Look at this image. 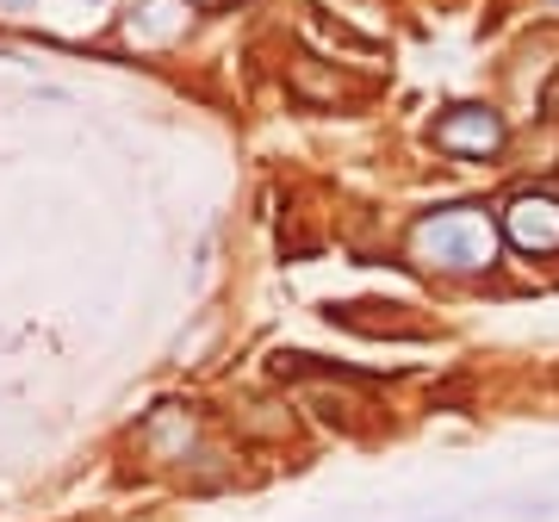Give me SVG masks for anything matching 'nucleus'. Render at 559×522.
Wrapping results in <instances>:
<instances>
[{
	"mask_svg": "<svg viewBox=\"0 0 559 522\" xmlns=\"http://www.w3.org/2000/svg\"><path fill=\"white\" fill-rule=\"evenodd\" d=\"M187 7H205L212 13V7H237V0H187Z\"/></svg>",
	"mask_w": 559,
	"mask_h": 522,
	"instance_id": "nucleus-4",
	"label": "nucleus"
},
{
	"mask_svg": "<svg viewBox=\"0 0 559 522\" xmlns=\"http://www.w3.org/2000/svg\"><path fill=\"white\" fill-rule=\"evenodd\" d=\"M554 7H559V0H554Z\"/></svg>",
	"mask_w": 559,
	"mask_h": 522,
	"instance_id": "nucleus-6",
	"label": "nucleus"
},
{
	"mask_svg": "<svg viewBox=\"0 0 559 522\" xmlns=\"http://www.w3.org/2000/svg\"><path fill=\"white\" fill-rule=\"evenodd\" d=\"M441 522H448V517H441Z\"/></svg>",
	"mask_w": 559,
	"mask_h": 522,
	"instance_id": "nucleus-5",
	"label": "nucleus"
},
{
	"mask_svg": "<svg viewBox=\"0 0 559 522\" xmlns=\"http://www.w3.org/2000/svg\"><path fill=\"white\" fill-rule=\"evenodd\" d=\"M498 230H503V242H510L516 256H528V261L559 256V193H547V187L510 193L503 212H498Z\"/></svg>",
	"mask_w": 559,
	"mask_h": 522,
	"instance_id": "nucleus-3",
	"label": "nucleus"
},
{
	"mask_svg": "<svg viewBox=\"0 0 559 522\" xmlns=\"http://www.w3.org/2000/svg\"><path fill=\"white\" fill-rule=\"evenodd\" d=\"M404 256L417 261L423 274H441V281H479L491 274L503 256V230L498 212L460 200V205H436L423 212L411 230H404Z\"/></svg>",
	"mask_w": 559,
	"mask_h": 522,
	"instance_id": "nucleus-1",
	"label": "nucleus"
},
{
	"mask_svg": "<svg viewBox=\"0 0 559 522\" xmlns=\"http://www.w3.org/2000/svg\"><path fill=\"white\" fill-rule=\"evenodd\" d=\"M429 143H436L441 156H454V162H491V156H503L510 124H503L498 106L460 100V106H448V112L429 124Z\"/></svg>",
	"mask_w": 559,
	"mask_h": 522,
	"instance_id": "nucleus-2",
	"label": "nucleus"
}]
</instances>
